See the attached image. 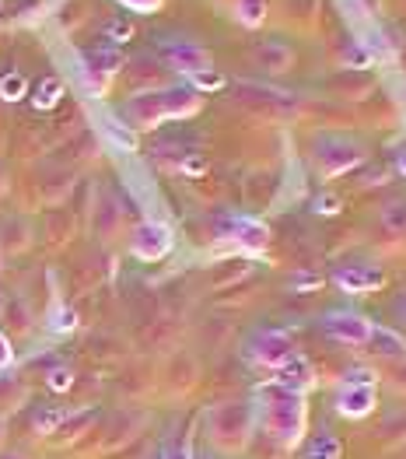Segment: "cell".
Masks as SVG:
<instances>
[{
  "label": "cell",
  "mask_w": 406,
  "mask_h": 459,
  "mask_svg": "<svg viewBox=\"0 0 406 459\" xmlns=\"http://www.w3.org/2000/svg\"><path fill=\"white\" fill-rule=\"evenodd\" d=\"M312 207H315V214H326V218H333V214H340V207H343V200L336 196V193L323 190L315 200H312Z\"/></svg>",
  "instance_id": "obj_25"
},
{
  "label": "cell",
  "mask_w": 406,
  "mask_h": 459,
  "mask_svg": "<svg viewBox=\"0 0 406 459\" xmlns=\"http://www.w3.org/2000/svg\"><path fill=\"white\" fill-rule=\"evenodd\" d=\"M312 158L323 179H336V176L354 172L365 161V144L347 134H319L312 144Z\"/></svg>",
  "instance_id": "obj_4"
},
{
  "label": "cell",
  "mask_w": 406,
  "mask_h": 459,
  "mask_svg": "<svg viewBox=\"0 0 406 459\" xmlns=\"http://www.w3.org/2000/svg\"><path fill=\"white\" fill-rule=\"evenodd\" d=\"M242 354H246V361L253 365V368H263V372H277V368H284L298 351V344L291 341V333H284V330H256L246 344H242Z\"/></svg>",
  "instance_id": "obj_5"
},
{
  "label": "cell",
  "mask_w": 406,
  "mask_h": 459,
  "mask_svg": "<svg viewBox=\"0 0 406 459\" xmlns=\"http://www.w3.org/2000/svg\"><path fill=\"white\" fill-rule=\"evenodd\" d=\"M340 383L378 385V376H375V368H368V365H354V368H347V372H343V379H340Z\"/></svg>",
  "instance_id": "obj_26"
},
{
  "label": "cell",
  "mask_w": 406,
  "mask_h": 459,
  "mask_svg": "<svg viewBox=\"0 0 406 459\" xmlns=\"http://www.w3.org/2000/svg\"><path fill=\"white\" fill-rule=\"evenodd\" d=\"M193 459H214V456H203V453H193Z\"/></svg>",
  "instance_id": "obj_33"
},
{
  "label": "cell",
  "mask_w": 406,
  "mask_h": 459,
  "mask_svg": "<svg viewBox=\"0 0 406 459\" xmlns=\"http://www.w3.org/2000/svg\"><path fill=\"white\" fill-rule=\"evenodd\" d=\"M123 7H130V11H137V14H151V11H158L165 0H119Z\"/></svg>",
  "instance_id": "obj_28"
},
{
  "label": "cell",
  "mask_w": 406,
  "mask_h": 459,
  "mask_svg": "<svg viewBox=\"0 0 406 459\" xmlns=\"http://www.w3.org/2000/svg\"><path fill=\"white\" fill-rule=\"evenodd\" d=\"M60 99H64V81L56 74L42 77L36 84V91H32V106H36L39 113H49V109H56L60 106Z\"/></svg>",
  "instance_id": "obj_17"
},
{
  "label": "cell",
  "mask_w": 406,
  "mask_h": 459,
  "mask_svg": "<svg viewBox=\"0 0 406 459\" xmlns=\"http://www.w3.org/2000/svg\"><path fill=\"white\" fill-rule=\"evenodd\" d=\"M396 172H400V176L406 179V148L400 154H396Z\"/></svg>",
  "instance_id": "obj_31"
},
{
  "label": "cell",
  "mask_w": 406,
  "mask_h": 459,
  "mask_svg": "<svg viewBox=\"0 0 406 459\" xmlns=\"http://www.w3.org/2000/svg\"><path fill=\"white\" fill-rule=\"evenodd\" d=\"M25 91H29V81H25V74L11 71V74L0 77V99H4V102H18V99H25Z\"/></svg>",
  "instance_id": "obj_21"
},
{
  "label": "cell",
  "mask_w": 406,
  "mask_h": 459,
  "mask_svg": "<svg viewBox=\"0 0 406 459\" xmlns=\"http://www.w3.org/2000/svg\"><path fill=\"white\" fill-rule=\"evenodd\" d=\"M323 333L336 341V344H347V347H365L375 330V319L358 312V308H330L323 316Z\"/></svg>",
  "instance_id": "obj_7"
},
{
  "label": "cell",
  "mask_w": 406,
  "mask_h": 459,
  "mask_svg": "<svg viewBox=\"0 0 406 459\" xmlns=\"http://www.w3.org/2000/svg\"><path fill=\"white\" fill-rule=\"evenodd\" d=\"M203 99L193 84H161V88H148V91H137L123 102L119 119L141 134V130H154L168 119H186V116L200 113Z\"/></svg>",
  "instance_id": "obj_2"
},
{
  "label": "cell",
  "mask_w": 406,
  "mask_h": 459,
  "mask_svg": "<svg viewBox=\"0 0 406 459\" xmlns=\"http://www.w3.org/2000/svg\"><path fill=\"white\" fill-rule=\"evenodd\" d=\"M273 379L284 385H291V389H298V393H312L315 385H319V376H315V365L305 358V354H295L284 368H277L273 372Z\"/></svg>",
  "instance_id": "obj_13"
},
{
  "label": "cell",
  "mask_w": 406,
  "mask_h": 459,
  "mask_svg": "<svg viewBox=\"0 0 406 459\" xmlns=\"http://www.w3.org/2000/svg\"><path fill=\"white\" fill-rule=\"evenodd\" d=\"M365 347H368L375 358H382V361H406V337L396 333V330H389V326H378L375 323V330H371Z\"/></svg>",
  "instance_id": "obj_15"
},
{
  "label": "cell",
  "mask_w": 406,
  "mask_h": 459,
  "mask_svg": "<svg viewBox=\"0 0 406 459\" xmlns=\"http://www.w3.org/2000/svg\"><path fill=\"white\" fill-rule=\"evenodd\" d=\"M46 385H49L53 393H67V389L74 385V372H71L67 365H56V368L46 372Z\"/></svg>",
  "instance_id": "obj_23"
},
{
  "label": "cell",
  "mask_w": 406,
  "mask_h": 459,
  "mask_svg": "<svg viewBox=\"0 0 406 459\" xmlns=\"http://www.w3.org/2000/svg\"><path fill=\"white\" fill-rule=\"evenodd\" d=\"M256 64L263 71H270V74H284L295 64V49L284 39H266V42L256 46Z\"/></svg>",
  "instance_id": "obj_14"
},
{
  "label": "cell",
  "mask_w": 406,
  "mask_h": 459,
  "mask_svg": "<svg viewBox=\"0 0 406 459\" xmlns=\"http://www.w3.org/2000/svg\"><path fill=\"white\" fill-rule=\"evenodd\" d=\"M172 246H176V235L172 229L165 225V221H141L137 229L130 231V253L137 256V260H144V264H158V260H165L168 253H172Z\"/></svg>",
  "instance_id": "obj_8"
},
{
  "label": "cell",
  "mask_w": 406,
  "mask_h": 459,
  "mask_svg": "<svg viewBox=\"0 0 406 459\" xmlns=\"http://www.w3.org/2000/svg\"><path fill=\"white\" fill-rule=\"evenodd\" d=\"M11 365H14V344H11L7 333H0V372L11 368Z\"/></svg>",
  "instance_id": "obj_27"
},
{
  "label": "cell",
  "mask_w": 406,
  "mask_h": 459,
  "mask_svg": "<svg viewBox=\"0 0 406 459\" xmlns=\"http://www.w3.org/2000/svg\"><path fill=\"white\" fill-rule=\"evenodd\" d=\"M256 424L270 442H277L284 453H295L305 446L308 435V393H298L291 385L266 379L253 393Z\"/></svg>",
  "instance_id": "obj_1"
},
{
  "label": "cell",
  "mask_w": 406,
  "mask_h": 459,
  "mask_svg": "<svg viewBox=\"0 0 406 459\" xmlns=\"http://www.w3.org/2000/svg\"><path fill=\"white\" fill-rule=\"evenodd\" d=\"M102 130H106V137H109L116 148H123V152H134V148H137V134H134L119 116H106V119H102Z\"/></svg>",
  "instance_id": "obj_20"
},
{
  "label": "cell",
  "mask_w": 406,
  "mask_h": 459,
  "mask_svg": "<svg viewBox=\"0 0 406 459\" xmlns=\"http://www.w3.org/2000/svg\"><path fill=\"white\" fill-rule=\"evenodd\" d=\"M161 56L172 71H179L183 77L196 81L200 74L214 71V56L207 46H200L196 39H161Z\"/></svg>",
  "instance_id": "obj_6"
},
{
  "label": "cell",
  "mask_w": 406,
  "mask_h": 459,
  "mask_svg": "<svg viewBox=\"0 0 406 459\" xmlns=\"http://www.w3.org/2000/svg\"><path fill=\"white\" fill-rule=\"evenodd\" d=\"M158 459H193V449L189 446H172V449H165Z\"/></svg>",
  "instance_id": "obj_30"
},
{
  "label": "cell",
  "mask_w": 406,
  "mask_h": 459,
  "mask_svg": "<svg viewBox=\"0 0 406 459\" xmlns=\"http://www.w3.org/2000/svg\"><path fill=\"white\" fill-rule=\"evenodd\" d=\"M231 18L246 29H259L266 22V0H231Z\"/></svg>",
  "instance_id": "obj_18"
},
{
  "label": "cell",
  "mask_w": 406,
  "mask_h": 459,
  "mask_svg": "<svg viewBox=\"0 0 406 459\" xmlns=\"http://www.w3.org/2000/svg\"><path fill=\"white\" fill-rule=\"evenodd\" d=\"M0 459H29V456H25V453H18V449H4Z\"/></svg>",
  "instance_id": "obj_32"
},
{
  "label": "cell",
  "mask_w": 406,
  "mask_h": 459,
  "mask_svg": "<svg viewBox=\"0 0 406 459\" xmlns=\"http://www.w3.org/2000/svg\"><path fill=\"white\" fill-rule=\"evenodd\" d=\"M71 418V411H64V407H39L36 414H32V428H36V435H56L64 424Z\"/></svg>",
  "instance_id": "obj_19"
},
{
  "label": "cell",
  "mask_w": 406,
  "mask_h": 459,
  "mask_svg": "<svg viewBox=\"0 0 406 459\" xmlns=\"http://www.w3.org/2000/svg\"><path fill=\"white\" fill-rule=\"evenodd\" d=\"M382 221H385L393 231H406V200L389 204V207H385V214H382Z\"/></svg>",
  "instance_id": "obj_24"
},
{
  "label": "cell",
  "mask_w": 406,
  "mask_h": 459,
  "mask_svg": "<svg viewBox=\"0 0 406 459\" xmlns=\"http://www.w3.org/2000/svg\"><path fill=\"white\" fill-rule=\"evenodd\" d=\"M305 459H343L340 435H333L330 428H323L319 435H312L308 446H305Z\"/></svg>",
  "instance_id": "obj_16"
},
{
  "label": "cell",
  "mask_w": 406,
  "mask_h": 459,
  "mask_svg": "<svg viewBox=\"0 0 406 459\" xmlns=\"http://www.w3.org/2000/svg\"><path fill=\"white\" fill-rule=\"evenodd\" d=\"M221 238L242 253H263L270 246V225L249 214H235L221 225Z\"/></svg>",
  "instance_id": "obj_11"
},
{
  "label": "cell",
  "mask_w": 406,
  "mask_h": 459,
  "mask_svg": "<svg viewBox=\"0 0 406 459\" xmlns=\"http://www.w3.org/2000/svg\"><path fill=\"white\" fill-rule=\"evenodd\" d=\"M49 330L53 333H71V330H77V312L67 306H56L49 312Z\"/></svg>",
  "instance_id": "obj_22"
},
{
  "label": "cell",
  "mask_w": 406,
  "mask_h": 459,
  "mask_svg": "<svg viewBox=\"0 0 406 459\" xmlns=\"http://www.w3.org/2000/svg\"><path fill=\"white\" fill-rule=\"evenodd\" d=\"M385 270L375 267V264H347V267H336L333 273V284L343 291V295H371L378 288H385Z\"/></svg>",
  "instance_id": "obj_12"
},
{
  "label": "cell",
  "mask_w": 406,
  "mask_h": 459,
  "mask_svg": "<svg viewBox=\"0 0 406 459\" xmlns=\"http://www.w3.org/2000/svg\"><path fill=\"white\" fill-rule=\"evenodd\" d=\"M378 407V385L361 383H340L333 393V414L347 421H365Z\"/></svg>",
  "instance_id": "obj_9"
},
{
  "label": "cell",
  "mask_w": 406,
  "mask_h": 459,
  "mask_svg": "<svg viewBox=\"0 0 406 459\" xmlns=\"http://www.w3.org/2000/svg\"><path fill=\"white\" fill-rule=\"evenodd\" d=\"M130 36H134V25H130V22H116V25H109L112 42H126Z\"/></svg>",
  "instance_id": "obj_29"
},
{
  "label": "cell",
  "mask_w": 406,
  "mask_h": 459,
  "mask_svg": "<svg viewBox=\"0 0 406 459\" xmlns=\"http://www.w3.org/2000/svg\"><path fill=\"white\" fill-rule=\"evenodd\" d=\"M256 403L253 400H224L207 407L203 414V431H207V442L228 453V456H238L249 449L253 435H256Z\"/></svg>",
  "instance_id": "obj_3"
},
{
  "label": "cell",
  "mask_w": 406,
  "mask_h": 459,
  "mask_svg": "<svg viewBox=\"0 0 406 459\" xmlns=\"http://www.w3.org/2000/svg\"><path fill=\"white\" fill-rule=\"evenodd\" d=\"M123 67V56L116 46H95L81 56V74H84V84L95 91V95H106V88L112 84V77L119 74Z\"/></svg>",
  "instance_id": "obj_10"
}]
</instances>
